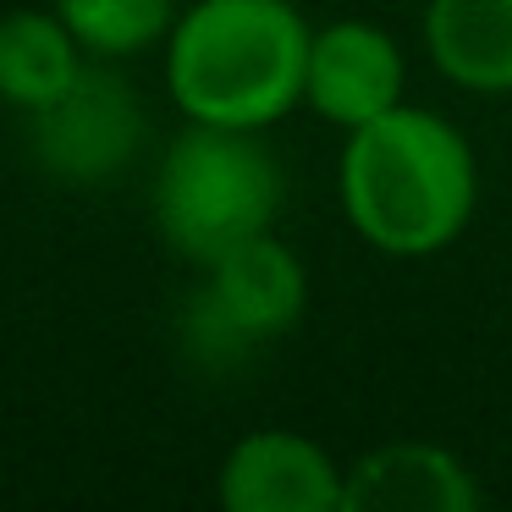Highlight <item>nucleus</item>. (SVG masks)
<instances>
[{"label":"nucleus","instance_id":"obj_1","mask_svg":"<svg viewBox=\"0 0 512 512\" xmlns=\"http://www.w3.org/2000/svg\"><path fill=\"white\" fill-rule=\"evenodd\" d=\"M342 215L375 254L435 259L468 232L479 210V160L468 133L441 111L391 105L342 133L336 160Z\"/></svg>","mask_w":512,"mask_h":512},{"label":"nucleus","instance_id":"obj_2","mask_svg":"<svg viewBox=\"0 0 512 512\" xmlns=\"http://www.w3.org/2000/svg\"><path fill=\"white\" fill-rule=\"evenodd\" d=\"M314 23L292 0H193L166 34V94L182 122L270 133L303 105Z\"/></svg>","mask_w":512,"mask_h":512},{"label":"nucleus","instance_id":"obj_3","mask_svg":"<svg viewBox=\"0 0 512 512\" xmlns=\"http://www.w3.org/2000/svg\"><path fill=\"white\" fill-rule=\"evenodd\" d=\"M281 166L265 133L188 122L166 144V160L149 188L155 232L188 265H210L226 248L254 243L281 221Z\"/></svg>","mask_w":512,"mask_h":512},{"label":"nucleus","instance_id":"obj_4","mask_svg":"<svg viewBox=\"0 0 512 512\" xmlns=\"http://www.w3.org/2000/svg\"><path fill=\"white\" fill-rule=\"evenodd\" d=\"M309 309V270L276 232L193 265L182 298V347L199 369H237L276 347Z\"/></svg>","mask_w":512,"mask_h":512},{"label":"nucleus","instance_id":"obj_5","mask_svg":"<svg viewBox=\"0 0 512 512\" xmlns=\"http://www.w3.org/2000/svg\"><path fill=\"white\" fill-rule=\"evenodd\" d=\"M28 144L45 177L67 188H100L144 149V100L111 61L89 56V67L56 100L28 116Z\"/></svg>","mask_w":512,"mask_h":512},{"label":"nucleus","instance_id":"obj_6","mask_svg":"<svg viewBox=\"0 0 512 512\" xmlns=\"http://www.w3.org/2000/svg\"><path fill=\"white\" fill-rule=\"evenodd\" d=\"M408 89V56L369 17H336L309 34V67H303V105L336 133L386 116Z\"/></svg>","mask_w":512,"mask_h":512},{"label":"nucleus","instance_id":"obj_7","mask_svg":"<svg viewBox=\"0 0 512 512\" xmlns=\"http://www.w3.org/2000/svg\"><path fill=\"white\" fill-rule=\"evenodd\" d=\"M347 468L303 430H248L215 468L226 512H342Z\"/></svg>","mask_w":512,"mask_h":512},{"label":"nucleus","instance_id":"obj_8","mask_svg":"<svg viewBox=\"0 0 512 512\" xmlns=\"http://www.w3.org/2000/svg\"><path fill=\"white\" fill-rule=\"evenodd\" d=\"M485 501L474 468L435 441H386L347 463L342 512H474Z\"/></svg>","mask_w":512,"mask_h":512},{"label":"nucleus","instance_id":"obj_9","mask_svg":"<svg viewBox=\"0 0 512 512\" xmlns=\"http://www.w3.org/2000/svg\"><path fill=\"white\" fill-rule=\"evenodd\" d=\"M424 50L463 94H512V0H424Z\"/></svg>","mask_w":512,"mask_h":512},{"label":"nucleus","instance_id":"obj_10","mask_svg":"<svg viewBox=\"0 0 512 512\" xmlns=\"http://www.w3.org/2000/svg\"><path fill=\"white\" fill-rule=\"evenodd\" d=\"M89 67V50L72 39V28L39 6L0 17V105L34 116L39 105H50L78 72Z\"/></svg>","mask_w":512,"mask_h":512},{"label":"nucleus","instance_id":"obj_11","mask_svg":"<svg viewBox=\"0 0 512 512\" xmlns=\"http://www.w3.org/2000/svg\"><path fill=\"white\" fill-rule=\"evenodd\" d=\"M50 6L94 61H127L166 45L182 12L177 0H50Z\"/></svg>","mask_w":512,"mask_h":512}]
</instances>
